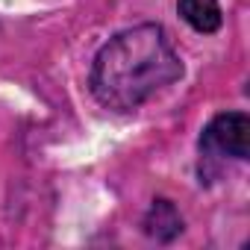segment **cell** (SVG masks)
<instances>
[{
	"label": "cell",
	"instance_id": "6da1fadb",
	"mask_svg": "<svg viewBox=\"0 0 250 250\" xmlns=\"http://www.w3.org/2000/svg\"><path fill=\"white\" fill-rule=\"evenodd\" d=\"M186 65L162 24H136L115 33L91 59L88 88L109 112H136L162 88L183 80Z\"/></svg>",
	"mask_w": 250,
	"mask_h": 250
},
{
	"label": "cell",
	"instance_id": "7a4b0ae2",
	"mask_svg": "<svg viewBox=\"0 0 250 250\" xmlns=\"http://www.w3.org/2000/svg\"><path fill=\"white\" fill-rule=\"evenodd\" d=\"M200 159H235L250 156V118L247 112H218L200 133Z\"/></svg>",
	"mask_w": 250,
	"mask_h": 250
},
{
	"label": "cell",
	"instance_id": "3957f363",
	"mask_svg": "<svg viewBox=\"0 0 250 250\" xmlns=\"http://www.w3.org/2000/svg\"><path fill=\"white\" fill-rule=\"evenodd\" d=\"M142 229H145L147 238H153V241H159V244H171V241L186 229V221H183V215H180V209H177L174 200L156 197V200L147 206L145 218H142Z\"/></svg>",
	"mask_w": 250,
	"mask_h": 250
},
{
	"label": "cell",
	"instance_id": "277c9868",
	"mask_svg": "<svg viewBox=\"0 0 250 250\" xmlns=\"http://www.w3.org/2000/svg\"><path fill=\"white\" fill-rule=\"evenodd\" d=\"M177 12L194 33L203 36H212L224 27V9L218 0H177Z\"/></svg>",
	"mask_w": 250,
	"mask_h": 250
}]
</instances>
